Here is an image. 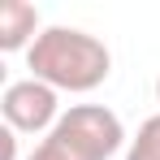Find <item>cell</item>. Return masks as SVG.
<instances>
[{
	"mask_svg": "<svg viewBox=\"0 0 160 160\" xmlns=\"http://www.w3.org/2000/svg\"><path fill=\"white\" fill-rule=\"evenodd\" d=\"M61 91H52L39 78H18L4 87L0 95V112L4 126L13 134H52V126L61 121Z\"/></svg>",
	"mask_w": 160,
	"mask_h": 160,
	"instance_id": "cell-3",
	"label": "cell"
},
{
	"mask_svg": "<svg viewBox=\"0 0 160 160\" xmlns=\"http://www.w3.org/2000/svg\"><path fill=\"white\" fill-rule=\"evenodd\" d=\"M26 69L30 78L48 82L52 91L87 95V91L108 82L112 52L104 48V39H95L78 26H43V35L26 52Z\"/></svg>",
	"mask_w": 160,
	"mask_h": 160,
	"instance_id": "cell-1",
	"label": "cell"
},
{
	"mask_svg": "<svg viewBox=\"0 0 160 160\" xmlns=\"http://www.w3.org/2000/svg\"><path fill=\"white\" fill-rule=\"evenodd\" d=\"M156 104H160V78H156Z\"/></svg>",
	"mask_w": 160,
	"mask_h": 160,
	"instance_id": "cell-6",
	"label": "cell"
},
{
	"mask_svg": "<svg viewBox=\"0 0 160 160\" xmlns=\"http://www.w3.org/2000/svg\"><path fill=\"white\" fill-rule=\"evenodd\" d=\"M126 160H160V112L147 117L126 147Z\"/></svg>",
	"mask_w": 160,
	"mask_h": 160,
	"instance_id": "cell-5",
	"label": "cell"
},
{
	"mask_svg": "<svg viewBox=\"0 0 160 160\" xmlns=\"http://www.w3.org/2000/svg\"><path fill=\"white\" fill-rule=\"evenodd\" d=\"M43 35L39 9L30 0H4L0 4V52H30V43Z\"/></svg>",
	"mask_w": 160,
	"mask_h": 160,
	"instance_id": "cell-4",
	"label": "cell"
},
{
	"mask_svg": "<svg viewBox=\"0 0 160 160\" xmlns=\"http://www.w3.org/2000/svg\"><path fill=\"white\" fill-rule=\"evenodd\" d=\"M126 126L121 117L104 104H74L61 112L52 134H43L35 143L26 160H108L121 152Z\"/></svg>",
	"mask_w": 160,
	"mask_h": 160,
	"instance_id": "cell-2",
	"label": "cell"
}]
</instances>
